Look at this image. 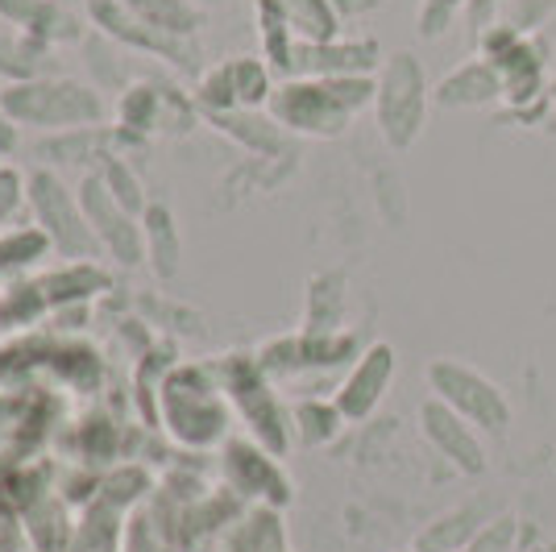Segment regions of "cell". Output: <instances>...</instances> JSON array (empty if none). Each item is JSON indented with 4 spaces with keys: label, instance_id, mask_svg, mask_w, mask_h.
<instances>
[{
    "label": "cell",
    "instance_id": "obj_15",
    "mask_svg": "<svg viewBox=\"0 0 556 552\" xmlns=\"http://www.w3.org/2000/svg\"><path fill=\"white\" fill-rule=\"evenodd\" d=\"M341 278H316L312 291H307V333L312 337H328L337 321H341V308H345V296L332 291Z\"/></svg>",
    "mask_w": 556,
    "mask_h": 552
},
{
    "label": "cell",
    "instance_id": "obj_23",
    "mask_svg": "<svg viewBox=\"0 0 556 552\" xmlns=\"http://www.w3.org/2000/svg\"><path fill=\"white\" fill-rule=\"evenodd\" d=\"M548 113H553V121H556V79H548Z\"/></svg>",
    "mask_w": 556,
    "mask_h": 552
},
{
    "label": "cell",
    "instance_id": "obj_2",
    "mask_svg": "<svg viewBox=\"0 0 556 552\" xmlns=\"http://www.w3.org/2000/svg\"><path fill=\"white\" fill-rule=\"evenodd\" d=\"M428 104H432V92H428V75L416 54L394 50L391 59H382V71L374 79V116H378L387 146L394 150L416 146L428 121Z\"/></svg>",
    "mask_w": 556,
    "mask_h": 552
},
{
    "label": "cell",
    "instance_id": "obj_10",
    "mask_svg": "<svg viewBox=\"0 0 556 552\" xmlns=\"http://www.w3.org/2000/svg\"><path fill=\"white\" fill-rule=\"evenodd\" d=\"M432 100L441 109H486V104L507 100V84H503V71L478 54V59L462 63L457 71H448L432 88Z\"/></svg>",
    "mask_w": 556,
    "mask_h": 552
},
{
    "label": "cell",
    "instance_id": "obj_16",
    "mask_svg": "<svg viewBox=\"0 0 556 552\" xmlns=\"http://www.w3.org/2000/svg\"><path fill=\"white\" fill-rule=\"evenodd\" d=\"M229 79H232V96H237V109H254V104L275 96V88H270V67L257 63V59H232Z\"/></svg>",
    "mask_w": 556,
    "mask_h": 552
},
{
    "label": "cell",
    "instance_id": "obj_4",
    "mask_svg": "<svg viewBox=\"0 0 556 552\" xmlns=\"http://www.w3.org/2000/svg\"><path fill=\"white\" fill-rule=\"evenodd\" d=\"M0 109L25 125H92L104 116V104L79 84H22L4 92Z\"/></svg>",
    "mask_w": 556,
    "mask_h": 552
},
{
    "label": "cell",
    "instance_id": "obj_5",
    "mask_svg": "<svg viewBox=\"0 0 556 552\" xmlns=\"http://www.w3.org/2000/svg\"><path fill=\"white\" fill-rule=\"evenodd\" d=\"M419 432L428 437V444H432L457 474H465V478H482V474H486V444H482V432H478L469 419H462L448 403L424 399V403H419Z\"/></svg>",
    "mask_w": 556,
    "mask_h": 552
},
{
    "label": "cell",
    "instance_id": "obj_21",
    "mask_svg": "<svg viewBox=\"0 0 556 552\" xmlns=\"http://www.w3.org/2000/svg\"><path fill=\"white\" fill-rule=\"evenodd\" d=\"M13 141H17V134H13V121H9V113L0 109V154H9V150H13Z\"/></svg>",
    "mask_w": 556,
    "mask_h": 552
},
{
    "label": "cell",
    "instance_id": "obj_7",
    "mask_svg": "<svg viewBox=\"0 0 556 552\" xmlns=\"http://www.w3.org/2000/svg\"><path fill=\"white\" fill-rule=\"evenodd\" d=\"M229 391L241 403V412H245L250 428L257 432V440L278 457L287 449V415L278 407L270 382L262 378V366H254V362H232Z\"/></svg>",
    "mask_w": 556,
    "mask_h": 552
},
{
    "label": "cell",
    "instance_id": "obj_12",
    "mask_svg": "<svg viewBox=\"0 0 556 552\" xmlns=\"http://www.w3.org/2000/svg\"><path fill=\"white\" fill-rule=\"evenodd\" d=\"M490 519L494 515L486 511V503H465L457 511H444L441 519H432L416 536V552H465Z\"/></svg>",
    "mask_w": 556,
    "mask_h": 552
},
{
    "label": "cell",
    "instance_id": "obj_14",
    "mask_svg": "<svg viewBox=\"0 0 556 552\" xmlns=\"http://www.w3.org/2000/svg\"><path fill=\"white\" fill-rule=\"evenodd\" d=\"M535 544V528L519 515H494L486 528L473 536L465 552H528Z\"/></svg>",
    "mask_w": 556,
    "mask_h": 552
},
{
    "label": "cell",
    "instance_id": "obj_17",
    "mask_svg": "<svg viewBox=\"0 0 556 552\" xmlns=\"http://www.w3.org/2000/svg\"><path fill=\"white\" fill-rule=\"evenodd\" d=\"M300 432L307 444H328V440L341 432V424H345V415L337 412V403H300Z\"/></svg>",
    "mask_w": 556,
    "mask_h": 552
},
{
    "label": "cell",
    "instance_id": "obj_3",
    "mask_svg": "<svg viewBox=\"0 0 556 552\" xmlns=\"http://www.w3.org/2000/svg\"><path fill=\"white\" fill-rule=\"evenodd\" d=\"M428 391L486 437H503L510 428V403L503 387L494 378H486L482 369L457 362V357H437L428 366Z\"/></svg>",
    "mask_w": 556,
    "mask_h": 552
},
{
    "label": "cell",
    "instance_id": "obj_6",
    "mask_svg": "<svg viewBox=\"0 0 556 552\" xmlns=\"http://www.w3.org/2000/svg\"><path fill=\"white\" fill-rule=\"evenodd\" d=\"M394 349L387 341H378V346L362 349V357L353 362V369L345 374V382H341V391H337V412L345 415V424H362V419H370L378 412V403H382V394L391 391L394 382Z\"/></svg>",
    "mask_w": 556,
    "mask_h": 552
},
{
    "label": "cell",
    "instance_id": "obj_8",
    "mask_svg": "<svg viewBox=\"0 0 556 552\" xmlns=\"http://www.w3.org/2000/svg\"><path fill=\"white\" fill-rule=\"evenodd\" d=\"M34 204H38V216L47 221L42 229L54 237V246H59L63 253L79 258V253H92L96 250L88 216L75 208L71 191L59 184V179H50V175H38V179H34Z\"/></svg>",
    "mask_w": 556,
    "mask_h": 552
},
{
    "label": "cell",
    "instance_id": "obj_22",
    "mask_svg": "<svg viewBox=\"0 0 556 552\" xmlns=\"http://www.w3.org/2000/svg\"><path fill=\"white\" fill-rule=\"evenodd\" d=\"M528 552H556V540H535Z\"/></svg>",
    "mask_w": 556,
    "mask_h": 552
},
{
    "label": "cell",
    "instance_id": "obj_19",
    "mask_svg": "<svg viewBox=\"0 0 556 552\" xmlns=\"http://www.w3.org/2000/svg\"><path fill=\"white\" fill-rule=\"evenodd\" d=\"M146 233L154 237V258H159V275H170L175 271V258H179V237L170 229V216H166V208H150L146 212Z\"/></svg>",
    "mask_w": 556,
    "mask_h": 552
},
{
    "label": "cell",
    "instance_id": "obj_9",
    "mask_svg": "<svg viewBox=\"0 0 556 552\" xmlns=\"http://www.w3.org/2000/svg\"><path fill=\"white\" fill-rule=\"evenodd\" d=\"M378 42L357 38V42H303L295 47V71L303 79H341V75H370L378 67Z\"/></svg>",
    "mask_w": 556,
    "mask_h": 552
},
{
    "label": "cell",
    "instance_id": "obj_11",
    "mask_svg": "<svg viewBox=\"0 0 556 552\" xmlns=\"http://www.w3.org/2000/svg\"><path fill=\"white\" fill-rule=\"evenodd\" d=\"M229 478L241 494H257L270 506L291 503V482L287 474L278 469V461L270 449H257L245 440H232L229 444Z\"/></svg>",
    "mask_w": 556,
    "mask_h": 552
},
{
    "label": "cell",
    "instance_id": "obj_1",
    "mask_svg": "<svg viewBox=\"0 0 556 552\" xmlns=\"http://www.w3.org/2000/svg\"><path fill=\"white\" fill-rule=\"evenodd\" d=\"M374 104L370 75H341V79H287L270 96V113L282 129L312 134V138H337L345 134L353 113Z\"/></svg>",
    "mask_w": 556,
    "mask_h": 552
},
{
    "label": "cell",
    "instance_id": "obj_18",
    "mask_svg": "<svg viewBox=\"0 0 556 552\" xmlns=\"http://www.w3.org/2000/svg\"><path fill=\"white\" fill-rule=\"evenodd\" d=\"M141 22H150L154 29H191L195 13L187 9V0H129Z\"/></svg>",
    "mask_w": 556,
    "mask_h": 552
},
{
    "label": "cell",
    "instance_id": "obj_20",
    "mask_svg": "<svg viewBox=\"0 0 556 552\" xmlns=\"http://www.w3.org/2000/svg\"><path fill=\"white\" fill-rule=\"evenodd\" d=\"M462 4H469V0H424V9H419V29H424L428 38L444 34L448 22H453V13H457Z\"/></svg>",
    "mask_w": 556,
    "mask_h": 552
},
{
    "label": "cell",
    "instance_id": "obj_13",
    "mask_svg": "<svg viewBox=\"0 0 556 552\" xmlns=\"http://www.w3.org/2000/svg\"><path fill=\"white\" fill-rule=\"evenodd\" d=\"M275 4L287 13V22L303 42H332L341 34L337 9L328 0H275Z\"/></svg>",
    "mask_w": 556,
    "mask_h": 552
}]
</instances>
